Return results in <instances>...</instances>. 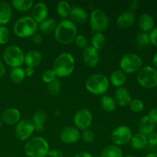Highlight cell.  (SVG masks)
Wrapping results in <instances>:
<instances>
[{
	"mask_svg": "<svg viewBox=\"0 0 157 157\" xmlns=\"http://www.w3.org/2000/svg\"><path fill=\"white\" fill-rule=\"evenodd\" d=\"M56 26L57 22L54 18H48L47 19L38 24V30L43 34H48L55 31Z\"/></svg>",
	"mask_w": 157,
	"mask_h": 157,
	"instance_id": "29",
	"label": "cell"
},
{
	"mask_svg": "<svg viewBox=\"0 0 157 157\" xmlns=\"http://www.w3.org/2000/svg\"><path fill=\"white\" fill-rule=\"evenodd\" d=\"M12 17V8L7 2L0 1V25L6 26Z\"/></svg>",
	"mask_w": 157,
	"mask_h": 157,
	"instance_id": "22",
	"label": "cell"
},
{
	"mask_svg": "<svg viewBox=\"0 0 157 157\" xmlns=\"http://www.w3.org/2000/svg\"><path fill=\"white\" fill-rule=\"evenodd\" d=\"M50 150L48 141L41 136H33L26 141L24 152L28 157H47Z\"/></svg>",
	"mask_w": 157,
	"mask_h": 157,
	"instance_id": "3",
	"label": "cell"
},
{
	"mask_svg": "<svg viewBox=\"0 0 157 157\" xmlns=\"http://www.w3.org/2000/svg\"><path fill=\"white\" fill-rule=\"evenodd\" d=\"M54 35L55 40L59 44L67 45L75 41L78 35V28L70 19H64L57 24Z\"/></svg>",
	"mask_w": 157,
	"mask_h": 157,
	"instance_id": "1",
	"label": "cell"
},
{
	"mask_svg": "<svg viewBox=\"0 0 157 157\" xmlns=\"http://www.w3.org/2000/svg\"><path fill=\"white\" fill-rule=\"evenodd\" d=\"M145 157H157V152L149 153V154H147Z\"/></svg>",
	"mask_w": 157,
	"mask_h": 157,
	"instance_id": "51",
	"label": "cell"
},
{
	"mask_svg": "<svg viewBox=\"0 0 157 157\" xmlns=\"http://www.w3.org/2000/svg\"><path fill=\"white\" fill-rule=\"evenodd\" d=\"M2 58L5 63L12 68L21 67L25 61V53L17 45H9L4 49Z\"/></svg>",
	"mask_w": 157,
	"mask_h": 157,
	"instance_id": "6",
	"label": "cell"
},
{
	"mask_svg": "<svg viewBox=\"0 0 157 157\" xmlns=\"http://www.w3.org/2000/svg\"><path fill=\"white\" fill-rule=\"evenodd\" d=\"M136 45L140 48H145L150 44V35L147 32H140L136 35Z\"/></svg>",
	"mask_w": 157,
	"mask_h": 157,
	"instance_id": "34",
	"label": "cell"
},
{
	"mask_svg": "<svg viewBox=\"0 0 157 157\" xmlns=\"http://www.w3.org/2000/svg\"><path fill=\"white\" fill-rule=\"evenodd\" d=\"M150 35V44L157 47V27H154V29L149 33Z\"/></svg>",
	"mask_w": 157,
	"mask_h": 157,
	"instance_id": "42",
	"label": "cell"
},
{
	"mask_svg": "<svg viewBox=\"0 0 157 157\" xmlns=\"http://www.w3.org/2000/svg\"><path fill=\"white\" fill-rule=\"evenodd\" d=\"M25 74L24 69L21 67H15L11 70L9 74V78L12 82L14 84H20L22 82L25 78Z\"/></svg>",
	"mask_w": 157,
	"mask_h": 157,
	"instance_id": "32",
	"label": "cell"
},
{
	"mask_svg": "<svg viewBox=\"0 0 157 157\" xmlns=\"http://www.w3.org/2000/svg\"><path fill=\"white\" fill-rule=\"evenodd\" d=\"M35 132L33 123L28 119L21 120L15 127V136L21 141H27Z\"/></svg>",
	"mask_w": 157,
	"mask_h": 157,
	"instance_id": "12",
	"label": "cell"
},
{
	"mask_svg": "<svg viewBox=\"0 0 157 157\" xmlns=\"http://www.w3.org/2000/svg\"><path fill=\"white\" fill-rule=\"evenodd\" d=\"M90 27L95 33L105 31L109 26V18L107 14L100 9H95L90 12L89 17Z\"/></svg>",
	"mask_w": 157,
	"mask_h": 157,
	"instance_id": "9",
	"label": "cell"
},
{
	"mask_svg": "<svg viewBox=\"0 0 157 157\" xmlns=\"http://www.w3.org/2000/svg\"><path fill=\"white\" fill-rule=\"evenodd\" d=\"M133 132L130 127L126 125H121L116 127L111 133V140L113 145L121 147L127 145L130 142Z\"/></svg>",
	"mask_w": 157,
	"mask_h": 157,
	"instance_id": "10",
	"label": "cell"
},
{
	"mask_svg": "<svg viewBox=\"0 0 157 157\" xmlns=\"http://www.w3.org/2000/svg\"><path fill=\"white\" fill-rule=\"evenodd\" d=\"M124 157H136V156H133V155H127V156H125Z\"/></svg>",
	"mask_w": 157,
	"mask_h": 157,
	"instance_id": "52",
	"label": "cell"
},
{
	"mask_svg": "<svg viewBox=\"0 0 157 157\" xmlns=\"http://www.w3.org/2000/svg\"><path fill=\"white\" fill-rule=\"evenodd\" d=\"M152 62H153V67L157 69V52L153 55V58H152Z\"/></svg>",
	"mask_w": 157,
	"mask_h": 157,
	"instance_id": "50",
	"label": "cell"
},
{
	"mask_svg": "<svg viewBox=\"0 0 157 157\" xmlns=\"http://www.w3.org/2000/svg\"><path fill=\"white\" fill-rule=\"evenodd\" d=\"M138 26L143 32H147V33L150 32L154 29V18L149 13L142 14L139 18Z\"/></svg>",
	"mask_w": 157,
	"mask_h": 157,
	"instance_id": "21",
	"label": "cell"
},
{
	"mask_svg": "<svg viewBox=\"0 0 157 157\" xmlns=\"http://www.w3.org/2000/svg\"><path fill=\"white\" fill-rule=\"evenodd\" d=\"M156 124L148 117V116H144L139 121L140 133L145 136H149L150 133L154 132Z\"/></svg>",
	"mask_w": 157,
	"mask_h": 157,
	"instance_id": "25",
	"label": "cell"
},
{
	"mask_svg": "<svg viewBox=\"0 0 157 157\" xmlns=\"http://www.w3.org/2000/svg\"><path fill=\"white\" fill-rule=\"evenodd\" d=\"M93 121V114L90 110L81 108L75 113L73 122L75 127L79 130H84L90 127Z\"/></svg>",
	"mask_w": 157,
	"mask_h": 157,
	"instance_id": "11",
	"label": "cell"
},
{
	"mask_svg": "<svg viewBox=\"0 0 157 157\" xmlns=\"http://www.w3.org/2000/svg\"><path fill=\"white\" fill-rule=\"evenodd\" d=\"M56 78H57L56 75L52 69H48L41 74V80H42L43 82L46 83L47 84L53 81Z\"/></svg>",
	"mask_w": 157,
	"mask_h": 157,
	"instance_id": "39",
	"label": "cell"
},
{
	"mask_svg": "<svg viewBox=\"0 0 157 157\" xmlns=\"http://www.w3.org/2000/svg\"><path fill=\"white\" fill-rule=\"evenodd\" d=\"M48 157H64L63 153L58 149H52L49 150Z\"/></svg>",
	"mask_w": 157,
	"mask_h": 157,
	"instance_id": "44",
	"label": "cell"
},
{
	"mask_svg": "<svg viewBox=\"0 0 157 157\" xmlns=\"http://www.w3.org/2000/svg\"><path fill=\"white\" fill-rule=\"evenodd\" d=\"M84 64L90 68H94L100 62V52L92 46L86 48L82 53Z\"/></svg>",
	"mask_w": 157,
	"mask_h": 157,
	"instance_id": "13",
	"label": "cell"
},
{
	"mask_svg": "<svg viewBox=\"0 0 157 157\" xmlns=\"http://www.w3.org/2000/svg\"><path fill=\"white\" fill-rule=\"evenodd\" d=\"M136 21V15L131 11H125L118 15L117 18V25L121 29H126L131 27Z\"/></svg>",
	"mask_w": 157,
	"mask_h": 157,
	"instance_id": "18",
	"label": "cell"
},
{
	"mask_svg": "<svg viewBox=\"0 0 157 157\" xmlns=\"http://www.w3.org/2000/svg\"><path fill=\"white\" fill-rule=\"evenodd\" d=\"M38 24L32 16L21 17L13 25V32L17 37L21 38H29L35 35L38 31Z\"/></svg>",
	"mask_w": 157,
	"mask_h": 157,
	"instance_id": "5",
	"label": "cell"
},
{
	"mask_svg": "<svg viewBox=\"0 0 157 157\" xmlns=\"http://www.w3.org/2000/svg\"><path fill=\"white\" fill-rule=\"evenodd\" d=\"M48 17V8L44 2H37L34 4L32 9V18L38 24L42 22Z\"/></svg>",
	"mask_w": 157,
	"mask_h": 157,
	"instance_id": "16",
	"label": "cell"
},
{
	"mask_svg": "<svg viewBox=\"0 0 157 157\" xmlns=\"http://www.w3.org/2000/svg\"><path fill=\"white\" fill-rule=\"evenodd\" d=\"M6 66H5L4 63L0 60V78H3L6 75Z\"/></svg>",
	"mask_w": 157,
	"mask_h": 157,
	"instance_id": "48",
	"label": "cell"
},
{
	"mask_svg": "<svg viewBox=\"0 0 157 157\" xmlns=\"http://www.w3.org/2000/svg\"><path fill=\"white\" fill-rule=\"evenodd\" d=\"M1 118L2 123L6 125H16L21 121V113L18 109L15 107H9L2 112Z\"/></svg>",
	"mask_w": 157,
	"mask_h": 157,
	"instance_id": "15",
	"label": "cell"
},
{
	"mask_svg": "<svg viewBox=\"0 0 157 157\" xmlns=\"http://www.w3.org/2000/svg\"><path fill=\"white\" fill-rule=\"evenodd\" d=\"M109 81H110V84L116 87L117 88L123 87L127 81V75L121 69L115 70L110 74Z\"/></svg>",
	"mask_w": 157,
	"mask_h": 157,
	"instance_id": "26",
	"label": "cell"
},
{
	"mask_svg": "<svg viewBox=\"0 0 157 157\" xmlns=\"http://www.w3.org/2000/svg\"><path fill=\"white\" fill-rule=\"evenodd\" d=\"M86 90L94 95H104L110 87L109 79L103 74L90 75L85 81Z\"/></svg>",
	"mask_w": 157,
	"mask_h": 157,
	"instance_id": "4",
	"label": "cell"
},
{
	"mask_svg": "<svg viewBox=\"0 0 157 157\" xmlns=\"http://www.w3.org/2000/svg\"><path fill=\"white\" fill-rule=\"evenodd\" d=\"M10 40V32L6 26L0 25V44H6Z\"/></svg>",
	"mask_w": 157,
	"mask_h": 157,
	"instance_id": "37",
	"label": "cell"
},
{
	"mask_svg": "<svg viewBox=\"0 0 157 157\" xmlns=\"http://www.w3.org/2000/svg\"><path fill=\"white\" fill-rule=\"evenodd\" d=\"M71 9V5L66 1H61L58 3L56 7V12L60 18H63V20L66 19L67 17L69 16Z\"/></svg>",
	"mask_w": 157,
	"mask_h": 157,
	"instance_id": "33",
	"label": "cell"
},
{
	"mask_svg": "<svg viewBox=\"0 0 157 157\" xmlns=\"http://www.w3.org/2000/svg\"><path fill=\"white\" fill-rule=\"evenodd\" d=\"M139 6H140V2L139 1H136V0H135V1H132L131 3H130V11L133 12V11L137 9L138 8H139Z\"/></svg>",
	"mask_w": 157,
	"mask_h": 157,
	"instance_id": "47",
	"label": "cell"
},
{
	"mask_svg": "<svg viewBox=\"0 0 157 157\" xmlns=\"http://www.w3.org/2000/svg\"><path fill=\"white\" fill-rule=\"evenodd\" d=\"M113 99H114L117 105L125 107L130 105L133 98H132L130 91L126 87H121L117 88L115 90Z\"/></svg>",
	"mask_w": 157,
	"mask_h": 157,
	"instance_id": "17",
	"label": "cell"
},
{
	"mask_svg": "<svg viewBox=\"0 0 157 157\" xmlns=\"http://www.w3.org/2000/svg\"><path fill=\"white\" fill-rule=\"evenodd\" d=\"M81 137L87 144H91L95 140V133L90 129H86L83 130L82 133H81Z\"/></svg>",
	"mask_w": 157,
	"mask_h": 157,
	"instance_id": "40",
	"label": "cell"
},
{
	"mask_svg": "<svg viewBox=\"0 0 157 157\" xmlns=\"http://www.w3.org/2000/svg\"><path fill=\"white\" fill-rule=\"evenodd\" d=\"M2 121L1 116H0V127H1V126H2Z\"/></svg>",
	"mask_w": 157,
	"mask_h": 157,
	"instance_id": "53",
	"label": "cell"
},
{
	"mask_svg": "<svg viewBox=\"0 0 157 157\" xmlns=\"http://www.w3.org/2000/svg\"><path fill=\"white\" fill-rule=\"evenodd\" d=\"M131 147L136 150H144L148 145L147 136L141 133H136L133 134L130 142Z\"/></svg>",
	"mask_w": 157,
	"mask_h": 157,
	"instance_id": "24",
	"label": "cell"
},
{
	"mask_svg": "<svg viewBox=\"0 0 157 157\" xmlns=\"http://www.w3.org/2000/svg\"><path fill=\"white\" fill-rule=\"evenodd\" d=\"M129 106H130V110L133 112H135V113H140L144 109V101L142 100L139 99V98L132 99L131 102H130Z\"/></svg>",
	"mask_w": 157,
	"mask_h": 157,
	"instance_id": "36",
	"label": "cell"
},
{
	"mask_svg": "<svg viewBox=\"0 0 157 157\" xmlns=\"http://www.w3.org/2000/svg\"><path fill=\"white\" fill-rule=\"evenodd\" d=\"M7 157H13V156H7Z\"/></svg>",
	"mask_w": 157,
	"mask_h": 157,
	"instance_id": "54",
	"label": "cell"
},
{
	"mask_svg": "<svg viewBox=\"0 0 157 157\" xmlns=\"http://www.w3.org/2000/svg\"><path fill=\"white\" fill-rule=\"evenodd\" d=\"M136 81L144 88H155L157 87V69L153 66H144L136 73Z\"/></svg>",
	"mask_w": 157,
	"mask_h": 157,
	"instance_id": "7",
	"label": "cell"
},
{
	"mask_svg": "<svg viewBox=\"0 0 157 157\" xmlns=\"http://www.w3.org/2000/svg\"><path fill=\"white\" fill-rule=\"evenodd\" d=\"M73 157H94L92 154L88 152H80V153L75 154Z\"/></svg>",
	"mask_w": 157,
	"mask_h": 157,
	"instance_id": "49",
	"label": "cell"
},
{
	"mask_svg": "<svg viewBox=\"0 0 157 157\" xmlns=\"http://www.w3.org/2000/svg\"><path fill=\"white\" fill-rule=\"evenodd\" d=\"M48 91L52 96H56L60 93L61 89V83L58 78H56L52 81L51 83L48 84Z\"/></svg>",
	"mask_w": 157,
	"mask_h": 157,
	"instance_id": "35",
	"label": "cell"
},
{
	"mask_svg": "<svg viewBox=\"0 0 157 157\" xmlns=\"http://www.w3.org/2000/svg\"><path fill=\"white\" fill-rule=\"evenodd\" d=\"M147 141H148V145L151 147L157 146V132H153L149 136H147Z\"/></svg>",
	"mask_w": 157,
	"mask_h": 157,
	"instance_id": "41",
	"label": "cell"
},
{
	"mask_svg": "<svg viewBox=\"0 0 157 157\" xmlns=\"http://www.w3.org/2000/svg\"><path fill=\"white\" fill-rule=\"evenodd\" d=\"M48 115L44 110H38L32 116V122L33 123L35 131L41 132L44 129V123L47 121Z\"/></svg>",
	"mask_w": 157,
	"mask_h": 157,
	"instance_id": "23",
	"label": "cell"
},
{
	"mask_svg": "<svg viewBox=\"0 0 157 157\" xmlns=\"http://www.w3.org/2000/svg\"></svg>",
	"mask_w": 157,
	"mask_h": 157,
	"instance_id": "56",
	"label": "cell"
},
{
	"mask_svg": "<svg viewBox=\"0 0 157 157\" xmlns=\"http://www.w3.org/2000/svg\"><path fill=\"white\" fill-rule=\"evenodd\" d=\"M11 3L12 7L19 12H28L34 6L33 0H12Z\"/></svg>",
	"mask_w": 157,
	"mask_h": 157,
	"instance_id": "30",
	"label": "cell"
},
{
	"mask_svg": "<svg viewBox=\"0 0 157 157\" xmlns=\"http://www.w3.org/2000/svg\"><path fill=\"white\" fill-rule=\"evenodd\" d=\"M60 140L65 144H73L78 142L81 138V132L75 127H67L61 130Z\"/></svg>",
	"mask_w": 157,
	"mask_h": 157,
	"instance_id": "14",
	"label": "cell"
},
{
	"mask_svg": "<svg viewBox=\"0 0 157 157\" xmlns=\"http://www.w3.org/2000/svg\"><path fill=\"white\" fill-rule=\"evenodd\" d=\"M75 67V59L68 52H64L55 58L52 66V70L57 78H63L70 76Z\"/></svg>",
	"mask_w": 157,
	"mask_h": 157,
	"instance_id": "2",
	"label": "cell"
},
{
	"mask_svg": "<svg viewBox=\"0 0 157 157\" xmlns=\"http://www.w3.org/2000/svg\"><path fill=\"white\" fill-rule=\"evenodd\" d=\"M91 45L95 49L98 50L100 52L104 48V47L106 44V38L102 32H98L94 33L91 38Z\"/></svg>",
	"mask_w": 157,
	"mask_h": 157,
	"instance_id": "31",
	"label": "cell"
},
{
	"mask_svg": "<svg viewBox=\"0 0 157 157\" xmlns=\"http://www.w3.org/2000/svg\"><path fill=\"white\" fill-rule=\"evenodd\" d=\"M100 157H124V153L120 147L109 145L102 150Z\"/></svg>",
	"mask_w": 157,
	"mask_h": 157,
	"instance_id": "28",
	"label": "cell"
},
{
	"mask_svg": "<svg viewBox=\"0 0 157 157\" xmlns=\"http://www.w3.org/2000/svg\"><path fill=\"white\" fill-rule=\"evenodd\" d=\"M25 71V74L26 77H32L33 76L34 74H35V68L34 67H26L24 69Z\"/></svg>",
	"mask_w": 157,
	"mask_h": 157,
	"instance_id": "46",
	"label": "cell"
},
{
	"mask_svg": "<svg viewBox=\"0 0 157 157\" xmlns=\"http://www.w3.org/2000/svg\"><path fill=\"white\" fill-rule=\"evenodd\" d=\"M32 40L34 44H41L43 42V37L41 35L38 33H35V35L32 36Z\"/></svg>",
	"mask_w": 157,
	"mask_h": 157,
	"instance_id": "45",
	"label": "cell"
},
{
	"mask_svg": "<svg viewBox=\"0 0 157 157\" xmlns=\"http://www.w3.org/2000/svg\"><path fill=\"white\" fill-rule=\"evenodd\" d=\"M74 42H75V44H76L77 47L81 49H83V50H84L86 48H87L89 46L88 39H87V37L84 35H77V37L75 38V41H74Z\"/></svg>",
	"mask_w": 157,
	"mask_h": 157,
	"instance_id": "38",
	"label": "cell"
},
{
	"mask_svg": "<svg viewBox=\"0 0 157 157\" xmlns=\"http://www.w3.org/2000/svg\"><path fill=\"white\" fill-rule=\"evenodd\" d=\"M98 157H100V156H98Z\"/></svg>",
	"mask_w": 157,
	"mask_h": 157,
	"instance_id": "55",
	"label": "cell"
},
{
	"mask_svg": "<svg viewBox=\"0 0 157 157\" xmlns=\"http://www.w3.org/2000/svg\"><path fill=\"white\" fill-rule=\"evenodd\" d=\"M70 20L74 23H84L87 21L89 15L87 10L80 6H75L71 9L69 14Z\"/></svg>",
	"mask_w": 157,
	"mask_h": 157,
	"instance_id": "19",
	"label": "cell"
},
{
	"mask_svg": "<svg viewBox=\"0 0 157 157\" xmlns=\"http://www.w3.org/2000/svg\"><path fill=\"white\" fill-rule=\"evenodd\" d=\"M41 61H42V55L39 51L33 49L25 54L24 64H25L26 67L35 68L41 64Z\"/></svg>",
	"mask_w": 157,
	"mask_h": 157,
	"instance_id": "20",
	"label": "cell"
},
{
	"mask_svg": "<svg viewBox=\"0 0 157 157\" xmlns=\"http://www.w3.org/2000/svg\"><path fill=\"white\" fill-rule=\"evenodd\" d=\"M100 104H101V108L104 111L109 112V113L114 111L117 107V104L114 99L110 95H103L100 101Z\"/></svg>",
	"mask_w": 157,
	"mask_h": 157,
	"instance_id": "27",
	"label": "cell"
},
{
	"mask_svg": "<svg viewBox=\"0 0 157 157\" xmlns=\"http://www.w3.org/2000/svg\"><path fill=\"white\" fill-rule=\"evenodd\" d=\"M148 117L155 124H157V107H153L149 111Z\"/></svg>",
	"mask_w": 157,
	"mask_h": 157,
	"instance_id": "43",
	"label": "cell"
},
{
	"mask_svg": "<svg viewBox=\"0 0 157 157\" xmlns=\"http://www.w3.org/2000/svg\"><path fill=\"white\" fill-rule=\"evenodd\" d=\"M119 65L121 70L125 74H134L144 67V61L136 54L127 53L121 58Z\"/></svg>",
	"mask_w": 157,
	"mask_h": 157,
	"instance_id": "8",
	"label": "cell"
}]
</instances>
